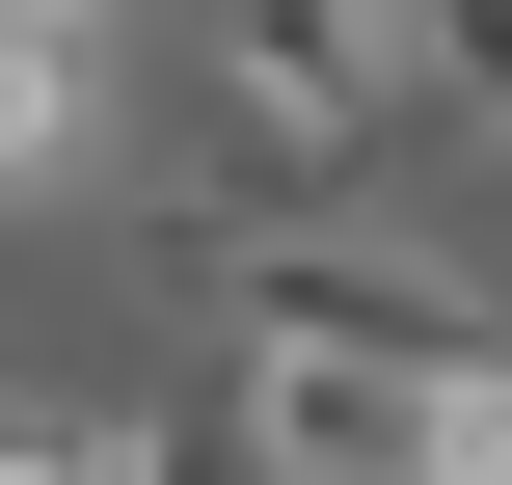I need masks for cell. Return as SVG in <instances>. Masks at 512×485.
<instances>
[{
    "instance_id": "cell-1",
    "label": "cell",
    "mask_w": 512,
    "mask_h": 485,
    "mask_svg": "<svg viewBox=\"0 0 512 485\" xmlns=\"http://www.w3.org/2000/svg\"><path fill=\"white\" fill-rule=\"evenodd\" d=\"M405 162V0H216V216H351Z\"/></svg>"
},
{
    "instance_id": "cell-6",
    "label": "cell",
    "mask_w": 512,
    "mask_h": 485,
    "mask_svg": "<svg viewBox=\"0 0 512 485\" xmlns=\"http://www.w3.org/2000/svg\"><path fill=\"white\" fill-rule=\"evenodd\" d=\"M0 27H108V0H0Z\"/></svg>"
},
{
    "instance_id": "cell-4",
    "label": "cell",
    "mask_w": 512,
    "mask_h": 485,
    "mask_svg": "<svg viewBox=\"0 0 512 485\" xmlns=\"http://www.w3.org/2000/svg\"><path fill=\"white\" fill-rule=\"evenodd\" d=\"M405 135H486L512 162V0H405Z\"/></svg>"
},
{
    "instance_id": "cell-3",
    "label": "cell",
    "mask_w": 512,
    "mask_h": 485,
    "mask_svg": "<svg viewBox=\"0 0 512 485\" xmlns=\"http://www.w3.org/2000/svg\"><path fill=\"white\" fill-rule=\"evenodd\" d=\"M81 162H108V54L81 27H0V216H54Z\"/></svg>"
},
{
    "instance_id": "cell-5",
    "label": "cell",
    "mask_w": 512,
    "mask_h": 485,
    "mask_svg": "<svg viewBox=\"0 0 512 485\" xmlns=\"http://www.w3.org/2000/svg\"><path fill=\"white\" fill-rule=\"evenodd\" d=\"M0 485H162V432H0Z\"/></svg>"
},
{
    "instance_id": "cell-2",
    "label": "cell",
    "mask_w": 512,
    "mask_h": 485,
    "mask_svg": "<svg viewBox=\"0 0 512 485\" xmlns=\"http://www.w3.org/2000/svg\"><path fill=\"white\" fill-rule=\"evenodd\" d=\"M189 297H216V351H351V378L512 351L459 270H405V243H351V216H189Z\"/></svg>"
}]
</instances>
